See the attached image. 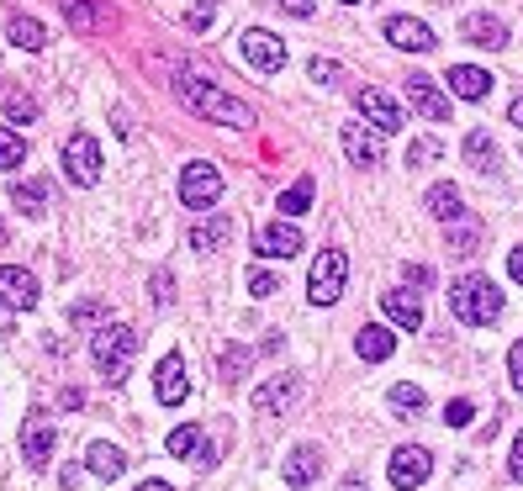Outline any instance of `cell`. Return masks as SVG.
Returning <instances> with one entry per match:
<instances>
[{
    "instance_id": "cell-1",
    "label": "cell",
    "mask_w": 523,
    "mask_h": 491,
    "mask_svg": "<svg viewBox=\"0 0 523 491\" xmlns=\"http://www.w3.org/2000/svg\"><path fill=\"white\" fill-rule=\"evenodd\" d=\"M175 96H180L185 111H196V117H207L217 127H254V106H244L222 85L201 80V74H175Z\"/></svg>"
},
{
    "instance_id": "cell-2",
    "label": "cell",
    "mask_w": 523,
    "mask_h": 491,
    "mask_svg": "<svg viewBox=\"0 0 523 491\" xmlns=\"http://www.w3.org/2000/svg\"><path fill=\"white\" fill-rule=\"evenodd\" d=\"M450 312L465 328H492L502 317V291L492 286V275H460L450 286Z\"/></svg>"
},
{
    "instance_id": "cell-3",
    "label": "cell",
    "mask_w": 523,
    "mask_h": 491,
    "mask_svg": "<svg viewBox=\"0 0 523 491\" xmlns=\"http://www.w3.org/2000/svg\"><path fill=\"white\" fill-rule=\"evenodd\" d=\"M138 349H143V338L127 328V323H101L96 338H90V360H96V370L106 375L111 386L127 381V370H133Z\"/></svg>"
},
{
    "instance_id": "cell-4",
    "label": "cell",
    "mask_w": 523,
    "mask_h": 491,
    "mask_svg": "<svg viewBox=\"0 0 523 491\" xmlns=\"http://www.w3.org/2000/svg\"><path fill=\"white\" fill-rule=\"evenodd\" d=\"M344 280H349L344 249H323L312 259V275H307V301H312V307H333V301L344 296Z\"/></svg>"
},
{
    "instance_id": "cell-5",
    "label": "cell",
    "mask_w": 523,
    "mask_h": 491,
    "mask_svg": "<svg viewBox=\"0 0 523 491\" xmlns=\"http://www.w3.org/2000/svg\"><path fill=\"white\" fill-rule=\"evenodd\" d=\"M180 201L191 206V212H212V206L222 201V169L207 164V159L185 164L180 169Z\"/></svg>"
},
{
    "instance_id": "cell-6",
    "label": "cell",
    "mask_w": 523,
    "mask_h": 491,
    "mask_svg": "<svg viewBox=\"0 0 523 491\" xmlns=\"http://www.w3.org/2000/svg\"><path fill=\"white\" fill-rule=\"evenodd\" d=\"M354 111H360V117L376 127L381 138H386V132H402V127H407V111L391 101L386 90H376V85H360V90H354Z\"/></svg>"
},
{
    "instance_id": "cell-7",
    "label": "cell",
    "mask_w": 523,
    "mask_h": 491,
    "mask_svg": "<svg viewBox=\"0 0 523 491\" xmlns=\"http://www.w3.org/2000/svg\"><path fill=\"white\" fill-rule=\"evenodd\" d=\"M391 486L397 491H418L428 476H434V455H428L423 444H402V449H391Z\"/></svg>"
},
{
    "instance_id": "cell-8",
    "label": "cell",
    "mask_w": 523,
    "mask_h": 491,
    "mask_svg": "<svg viewBox=\"0 0 523 491\" xmlns=\"http://www.w3.org/2000/svg\"><path fill=\"white\" fill-rule=\"evenodd\" d=\"M64 175L74 185H96L101 180V143L90 138V132H74L64 143Z\"/></svg>"
},
{
    "instance_id": "cell-9",
    "label": "cell",
    "mask_w": 523,
    "mask_h": 491,
    "mask_svg": "<svg viewBox=\"0 0 523 491\" xmlns=\"http://www.w3.org/2000/svg\"><path fill=\"white\" fill-rule=\"evenodd\" d=\"M238 53H244L259 74H280V69H286V43H280L275 32H265V27H249L244 37H238Z\"/></svg>"
},
{
    "instance_id": "cell-10",
    "label": "cell",
    "mask_w": 523,
    "mask_h": 491,
    "mask_svg": "<svg viewBox=\"0 0 523 491\" xmlns=\"http://www.w3.org/2000/svg\"><path fill=\"white\" fill-rule=\"evenodd\" d=\"M407 106L428 122H450V96H444L428 74H407Z\"/></svg>"
},
{
    "instance_id": "cell-11",
    "label": "cell",
    "mask_w": 523,
    "mask_h": 491,
    "mask_svg": "<svg viewBox=\"0 0 523 491\" xmlns=\"http://www.w3.org/2000/svg\"><path fill=\"white\" fill-rule=\"evenodd\" d=\"M0 307L32 312L37 307V275H27L22 264H0Z\"/></svg>"
},
{
    "instance_id": "cell-12",
    "label": "cell",
    "mask_w": 523,
    "mask_h": 491,
    "mask_svg": "<svg viewBox=\"0 0 523 491\" xmlns=\"http://www.w3.org/2000/svg\"><path fill=\"white\" fill-rule=\"evenodd\" d=\"M154 396H159V407H180L185 396H191V381H185V360L170 349L159 360V370H154Z\"/></svg>"
},
{
    "instance_id": "cell-13",
    "label": "cell",
    "mask_w": 523,
    "mask_h": 491,
    "mask_svg": "<svg viewBox=\"0 0 523 491\" xmlns=\"http://www.w3.org/2000/svg\"><path fill=\"white\" fill-rule=\"evenodd\" d=\"M296 391H302V375H275V381H265L254 391V418H280V412L296 402Z\"/></svg>"
},
{
    "instance_id": "cell-14",
    "label": "cell",
    "mask_w": 523,
    "mask_h": 491,
    "mask_svg": "<svg viewBox=\"0 0 523 491\" xmlns=\"http://www.w3.org/2000/svg\"><path fill=\"white\" fill-rule=\"evenodd\" d=\"M386 43L402 53H428L434 48V27L418 22V16H386Z\"/></svg>"
},
{
    "instance_id": "cell-15",
    "label": "cell",
    "mask_w": 523,
    "mask_h": 491,
    "mask_svg": "<svg viewBox=\"0 0 523 491\" xmlns=\"http://www.w3.org/2000/svg\"><path fill=\"white\" fill-rule=\"evenodd\" d=\"M254 254L259 259H291V254H302V228H291V222H270V228L254 233Z\"/></svg>"
},
{
    "instance_id": "cell-16",
    "label": "cell",
    "mask_w": 523,
    "mask_h": 491,
    "mask_svg": "<svg viewBox=\"0 0 523 491\" xmlns=\"http://www.w3.org/2000/svg\"><path fill=\"white\" fill-rule=\"evenodd\" d=\"M280 476H286L291 491H307L317 476H323V449H317V444H296L286 455V465H280Z\"/></svg>"
},
{
    "instance_id": "cell-17",
    "label": "cell",
    "mask_w": 523,
    "mask_h": 491,
    "mask_svg": "<svg viewBox=\"0 0 523 491\" xmlns=\"http://www.w3.org/2000/svg\"><path fill=\"white\" fill-rule=\"evenodd\" d=\"M53 444H59V428L43 423V418H32V423L22 428V460H27V470H48Z\"/></svg>"
},
{
    "instance_id": "cell-18",
    "label": "cell",
    "mask_w": 523,
    "mask_h": 491,
    "mask_svg": "<svg viewBox=\"0 0 523 491\" xmlns=\"http://www.w3.org/2000/svg\"><path fill=\"white\" fill-rule=\"evenodd\" d=\"M344 154L354 169H376L381 164V132H365V122H344Z\"/></svg>"
},
{
    "instance_id": "cell-19",
    "label": "cell",
    "mask_w": 523,
    "mask_h": 491,
    "mask_svg": "<svg viewBox=\"0 0 523 491\" xmlns=\"http://www.w3.org/2000/svg\"><path fill=\"white\" fill-rule=\"evenodd\" d=\"M460 37L465 43H476V48H508V22L492 11H476V16H465L460 22Z\"/></svg>"
},
{
    "instance_id": "cell-20",
    "label": "cell",
    "mask_w": 523,
    "mask_h": 491,
    "mask_svg": "<svg viewBox=\"0 0 523 491\" xmlns=\"http://www.w3.org/2000/svg\"><path fill=\"white\" fill-rule=\"evenodd\" d=\"M354 354H360L365 365H381V360H391V354H397V333L381 328V323H370V328L354 333Z\"/></svg>"
},
{
    "instance_id": "cell-21",
    "label": "cell",
    "mask_w": 523,
    "mask_h": 491,
    "mask_svg": "<svg viewBox=\"0 0 523 491\" xmlns=\"http://www.w3.org/2000/svg\"><path fill=\"white\" fill-rule=\"evenodd\" d=\"M460 154H465V164H471L476 175H492V169L502 164V148L492 143V132H487V127L465 132V148H460Z\"/></svg>"
},
{
    "instance_id": "cell-22",
    "label": "cell",
    "mask_w": 523,
    "mask_h": 491,
    "mask_svg": "<svg viewBox=\"0 0 523 491\" xmlns=\"http://www.w3.org/2000/svg\"><path fill=\"white\" fill-rule=\"evenodd\" d=\"M481 217H471V212H460L455 222H444V238H450V254L455 259H471L476 249H481Z\"/></svg>"
},
{
    "instance_id": "cell-23",
    "label": "cell",
    "mask_w": 523,
    "mask_h": 491,
    "mask_svg": "<svg viewBox=\"0 0 523 491\" xmlns=\"http://www.w3.org/2000/svg\"><path fill=\"white\" fill-rule=\"evenodd\" d=\"M381 307H386V317H391L402 333H418V328H423V301H418L413 291H386Z\"/></svg>"
},
{
    "instance_id": "cell-24",
    "label": "cell",
    "mask_w": 523,
    "mask_h": 491,
    "mask_svg": "<svg viewBox=\"0 0 523 491\" xmlns=\"http://www.w3.org/2000/svg\"><path fill=\"white\" fill-rule=\"evenodd\" d=\"M85 465H90V476H101V481H122L127 476V455L117 444H106V439H96L85 449Z\"/></svg>"
},
{
    "instance_id": "cell-25",
    "label": "cell",
    "mask_w": 523,
    "mask_h": 491,
    "mask_svg": "<svg viewBox=\"0 0 523 491\" xmlns=\"http://www.w3.org/2000/svg\"><path fill=\"white\" fill-rule=\"evenodd\" d=\"M228 238H233V217L228 212H212L207 222H196L185 243H191V254H212L217 243H228Z\"/></svg>"
},
{
    "instance_id": "cell-26",
    "label": "cell",
    "mask_w": 523,
    "mask_h": 491,
    "mask_svg": "<svg viewBox=\"0 0 523 491\" xmlns=\"http://www.w3.org/2000/svg\"><path fill=\"white\" fill-rule=\"evenodd\" d=\"M487 90H492V74L487 69H476V64H455L450 69V96H460V101H487Z\"/></svg>"
},
{
    "instance_id": "cell-27",
    "label": "cell",
    "mask_w": 523,
    "mask_h": 491,
    "mask_svg": "<svg viewBox=\"0 0 523 491\" xmlns=\"http://www.w3.org/2000/svg\"><path fill=\"white\" fill-rule=\"evenodd\" d=\"M423 206H428V217H439V222H455V217L465 212V196H460V185L439 180V185H428Z\"/></svg>"
},
{
    "instance_id": "cell-28",
    "label": "cell",
    "mask_w": 523,
    "mask_h": 491,
    "mask_svg": "<svg viewBox=\"0 0 523 491\" xmlns=\"http://www.w3.org/2000/svg\"><path fill=\"white\" fill-rule=\"evenodd\" d=\"M6 37L16 48H27V53H37V48H48V27L37 22V16H11V27H6Z\"/></svg>"
},
{
    "instance_id": "cell-29",
    "label": "cell",
    "mask_w": 523,
    "mask_h": 491,
    "mask_svg": "<svg viewBox=\"0 0 523 491\" xmlns=\"http://www.w3.org/2000/svg\"><path fill=\"white\" fill-rule=\"evenodd\" d=\"M11 206H22L27 217L48 212V185H43V180H16V185H11Z\"/></svg>"
},
{
    "instance_id": "cell-30",
    "label": "cell",
    "mask_w": 523,
    "mask_h": 491,
    "mask_svg": "<svg viewBox=\"0 0 523 491\" xmlns=\"http://www.w3.org/2000/svg\"><path fill=\"white\" fill-rule=\"evenodd\" d=\"M249 365H254V349H244V344H228V349H222V365H217V375H222L228 386H238V381L249 375Z\"/></svg>"
},
{
    "instance_id": "cell-31",
    "label": "cell",
    "mask_w": 523,
    "mask_h": 491,
    "mask_svg": "<svg viewBox=\"0 0 523 491\" xmlns=\"http://www.w3.org/2000/svg\"><path fill=\"white\" fill-rule=\"evenodd\" d=\"M101 323H111V301H74L69 307V328H101Z\"/></svg>"
},
{
    "instance_id": "cell-32",
    "label": "cell",
    "mask_w": 523,
    "mask_h": 491,
    "mask_svg": "<svg viewBox=\"0 0 523 491\" xmlns=\"http://www.w3.org/2000/svg\"><path fill=\"white\" fill-rule=\"evenodd\" d=\"M312 191H317V180H312V175H302L286 196H280V217H302L307 206H312Z\"/></svg>"
},
{
    "instance_id": "cell-33",
    "label": "cell",
    "mask_w": 523,
    "mask_h": 491,
    "mask_svg": "<svg viewBox=\"0 0 523 491\" xmlns=\"http://www.w3.org/2000/svg\"><path fill=\"white\" fill-rule=\"evenodd\" d=\"M27 164V138L16 127H0V169H22Z\"/></svg>"
},
{
    "instance_id": "cell-34",
    "label": "cell",
    "mask_w": 523,
    "mask_h": 491,
    "mask_svg": "<svg viewBox=\"0 0 523 491\" xmlns=\"http://www.w3.org/2000/svg\"><path fill=\"white\" fill-rule=\"evenodd\" d=\"M386 402H391V412H423V402H428V396H423V386H391L386 391Z\"/></svg>"
},
{
    "instance_id": "cell-35",
    "label": "cell",
    "mask_w": 523,
    "mask_h": 491,
    "mask_svg": "<svg viewBox=\"0 0 523 491\" xmlns=\"http://www.w3.org/2000/svg\"><path fill=\"white\" fill-rule=\"evenodd\" d=\"M6 117H11V127H32L37 122V101L27 96V90H16V96H6Z\"/></svg>"
},
{
    "instance_id": "cell-36",
    "label": "cell",
    "mask_w": 523,
    "mask_h": 491,
    "mask_svg": "<svg viewBox=\"0 0 523 491\" xmlns=\"http://www.w3.org/2000/svg\"><path fill=\"white\" fill-rule=\"evenodd\" d=\"M434 159H444V143L439 138H413V143H407V169L434 164Z\"/></svg>"
},
{
    "instance_id": "cell-37",
    "label": "cell",
    "mask_w": 523,
    "mask_h": 491,
    "mask_svg": "<svg viewBox=\"0 0 523 491\" xmlns=\"http://www.w3.org/2000/svg\"><path fill=\"white\" fill-rule=\"evenodd\" d=\"M196 444H201V428H196V423H185V428H175L170 439H164V449H170V455H196Z\"/></svg>"
},
{
    "instance_id": "cell-38",
    "label": "cell",
    "mask_w": 523,
    "mask_h": 491,
    "mask_svg": "<svg viewBox=\"0 0 523 491\" xmlns=\"http://www.w3.org/2000/svg\"><path fill=\"white\" fill-rule=\"evenodd\" d=\"M307 74H312V85H339L344 80V64L339 59H312Z\"/></svg>"
},
{
    "instance_id": "cell-39",
    "label": "cell",
    "mask_w": 523,
    "mask_h": 491,
    "mask_svg": "<svg viewBox=\"0 0 523 491\" xmlns=\"http://www.w3.org/2000/svg\"><path fill=\"white\" fill-rule=\"evenodd\" d=\"M64 22L80 27V32L96 27V11H90V0H64Z\"/></svg>"
},
{
    "instance_id": "cell-40",
    "label": "cell",
    "mask_w": 523,
    "mask_h": 491,
    "mask_svg": "<svg viewBox=\"0 0 523 491\" xmlns=\"http://www.w3.org/2000/svg\"><path fill=\"white\" fill-rule=\"evenodd\" d=\"M148 296H154L159 307H170V301H175V275L170 270H154V280H148Z\"/></svg>"
},
{
    "instance_id": "cell-41",
    "label": "cell",
    "mask_w": 523,
    "mask_h": 491,
    "mask_svg": "<svg viewBox=\"0 0 523 491\" xmlns=\"http://www.w3.org/2000/svg\"><path fill=\"white\" fill-rule=\"evenodd\" d=\"M275 291H280V275H270V270H254V275H249V296L265 301V296H275Z\"/></svg>"
},
{
    "instance_id": "cell-42",
    "label": "cell",
    "mask_w": 523,
    "mask_h": 491,
    "mask_svg": "<svg viewBox=\"0 0 523 491\" xmlns=\"http://www.w3.org/2000/svg\"><path fill=\"white\" fill-rule=\"evenodd\" d=\"M471 418H476V402H465V396H460V402H450V407H444V423H450V428H465Z\"/></svg>"
},
{
    "instance_id": "cell-43",
    "label": "cell",
    "mask_w": 523,
    "mask_h": 491,
    "mask_svg": "<svg viewBox=\"0 0 523 491\" xmlns=\"http://www.w3.org/2000/svg\"><path fill=\"white\" fill-rule=\"evenodd\" d=\"M402 280H407L413 291H428V286H434V270H428V264H407V270H402Z\"/></svg>"
},
{
    "instance_id": "cell-44",
    "label": "cell",
    "mask_w": 523,
    "mask_h": 491,
    "mask_svg": "<svg viewBox=\"0 0 523 491\" xmlns=\"http://www.w3.org/2000/svg\"><path fill=\"white\" fill-rule=\"evenodd\" d=\"M508 381H513V391H523V338L508 349Z\"/></svg>"
},
{
    "instance_id": "cell-45",
    "label": "cell",
    "mask_w": 523,
    "mask_h": 491,
    "mask_svg": "<svg viewBox=\"0 0 523 491\" xmlns=\"http://www.w3.org/2000/svg\"><path fill=\"white\" fill-rule=\"evenodd\" d=\"M508 476L523 486V433H518V439H513V455H508Z\"/></svg>"
},
{
    "instance_id": "cell-46",
    "label": "cell",
    "mask_w": 523,
    "mask_h": 491,
    "mask_svg": "<svg viewBox=\"0 0 523 491\" xmlns=\"http://www.w3.org/2000/svg\"><path fill=\"white\" fill-rule=\"evenodd\" d=\"M280 11H286V16H296V22H307V16H312L317 6H312V0H280Z\"/></svg>"
},
{
    "instance_id": "cell-47",
    "label": "cell",
    "mask_w": 523,
    "mask_h": 491,
    "mask_svg": "<svg viewBox=\"0 0 523 491\" xmlns=\"http://www.w3.org/2000/svg\"><path fill=\"white\" fill-rule=\"evenodd\" d=\"M508 275L518 280V286H523V243H518V249L508 254Z\"/></svg>"
},
{
    "instance_id": "cell-48",
    "label": "cell",
    "mask_w": 523,
    "mask_h": 491,
    "mask_svg": "<svg viewBox=\"0 0 523 491\" xmlns=\"http://www.w3.org/2000/svg\"><path fill=\"white\" fill-rule=\"evenodd\" d=\"M207 22H212V11H191V16H185V27H191V32H201Z\"/></svg>"
},
{
    "instance_id": "cell-49",
    "label": "cell",
    "mask_w": 523,
    "mask_h": 491,
    "mask_svg": "<svg viewBox=\"0 0 523 491\" xmlns=\"http://www.w3.org/2000/svg\"><path fill=\"white\" fill-rule=\"evenodd\" d=\"M339 491H370V486H365V476H344V486H339Z\"/></svg>"
},
{
    "instance_id": "cell-50",
    "label": "cell",
    "mask_w": 523,
    "mask_h": 491,
    "mask_svg": "<svg viewBox=\"0 0 523 491\" xmlns=\"http://www.w3.org/2000/svg\"><path fill=\"white\" fill-rule=\"evenodd\" d=\"M508 122H513V127H523V96H518V101L508 106Z\"/></svg>"
},
{
    "instance_id": "cell-51",
    "label": "cell",
    "mask_w": 523,
    "mask_h": 491,
    "mask_svg": "<svg viewBox=\"0 0 523 491\" xmlns=\"http://www.w3.org/2000/svg\"><path fill=\"white\" fill-rule=\"evenodd\" d=\"M138 491H175V486H170V481H143Z\"/></svg>"
},
{
    "instance_id": "cell-52",
    "label": "cell",
    "mask_w": 523,
    "mask_h": 491,
    "mask_svg": "<svg viewBox=\"0 0 523 491\" xmlns=\"http://www.w3.org/2000/svg\"><path fill=\"white\" fill-rule=\"evenodd\" d=\"M344 6H360V0H344Z\"/></svg>"
}]
</instances>
